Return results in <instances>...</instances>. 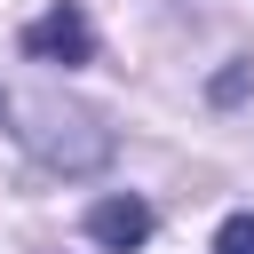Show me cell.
I'll list each match as a JSON object with an SVG mask.
<instances>
[{
  "label": "cell",
  "mask_w": 254,
  "mask_h": 254,
  "mask_svg": "<svg viewBox=\"0 0 254 254\" xmlns=\"http://www.w3.org/2000/svg\"><path fill=\"white\" fill-rule=\"evenodd\" d=\"M32 119H40V127H24V143H32L48 167H64V175H79V167H95V159L111 151V135H103L87 111H56V103H40Z\"/></svg>",
  "instance_id": "1"
},
{
  "label": "cell",
  "mask_w": 254,
  "mask_h": 254,
  "mask_svg": "<svg viewBox=\"0 0 254 254\" xmlns=\"http://www.w3.org/2000/svg\"><path fill=\"white\" fill-rule=\"evenodd\" d=\"M24 56H40V64H87V56H95V32H87V16L64 0V8H48V16L24 32Z\"/></svg>",
  "instance_id": "2"
},
{
  "label": "cell",
  "mask_w": 254,
  "mask_h": 254,
  "mask_svg": "<svg viewBox=\"0 0 254 254\" xmlns=\"http://www.w3.org/2000/svg\"><path fill=\"white\" fill-rule=\"evenodd\" d=\"M87 238L111 246V254H135V246L151 238V206L127 198V190H119V198H95V206H87Z\"/></svg>",
  "instance_id": "3"
},
{
  "label": "cell",
  "mask_w": 254,
  "mask_h": 254,
  "mask_svg": "<svg viewBox=\"0 0 254 254\" xmlns=\"http://www.w3.org/2000/svg\"><path fill=\"white\" fill-rule=\"evenodd\" d=\"M214 254H254V214H230L214 230Z\"/></svg>",
  "instance_id": "4"
}]
</instances>
